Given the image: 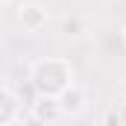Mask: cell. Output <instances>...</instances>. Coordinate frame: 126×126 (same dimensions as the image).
<instances>
[{
	"label": "cell",
	"mask_w": 126,
	"mask_h": 126,
	"mask_svg": "<svg viewBox=\"0 0 126 126\" xmlns=\"http://www.w3.org/2000/svg\"><path fill=\"white\" fill-rule=\"evenodd\" d=\"M21 111H24V106L18 103L15 91L6 88V85H0V126H12L21 117Z\"/></svg>",
	"instance_id": "obj_5"
},
{
	"label": "cell",
	"mask_w": 126,
	"mask_h": 126,
	"mask_svg": "<svg viewBox=\"0 0 126 126\" xmlns=\"http://www.w3.org/2000/svg\"><path fill=\"white\" fill-rule=\"evenodd\" d=\"M85 32H88V27H85V21L79 15H64L62 18V35H67V38H82Z\"/></svg>",
	"instance_id": "obj_6"
},
{
	"label": "cell",
	"mask_w": 126,
	"mask_h": 126,
	"mask_svg": "<svg viewBox=\"0 0 126 126\" xmlns=\"http://www.w3.org/2000/svg\"><path fill=\"white\" fill-rule=\"evenodd\" d=\"M30 117L41 120L44 126H53L56 120H59V117H62L56 97H35V103L30 106Z\"/></svg>",
	"instance_id": "obj_4"
},
{
	"label": "cell",
	"mask_w": 126,
	"mask_h": 126,
	"mask_svg": "<svg viewBox=\"0 0 126 126\" xmlns=\"http://www.w3.org/2000/svg\"><path fill=\"white\" fill-rule=\"evenodd\" d=\"M0 15H3V9H0Z\"/></svg>",
	"instance_id": "obj_11"
},
{
	"label": "cell",
	"mask_w": 126,
	"mask_h": 126,
	"mask_svg": "<svg viewBox=\"0 0 126 126\" xmlns=\"http://www.w3.org/2000/svg\"><path fill=\"white\" fill-rule=\"evenodd\" d=\"M123 44H126V27H123Z\"/></svg>",
	"instance_id": "obj_10"
},
{
	"label": "cell",
	"mask_w": 126,
	"mask_h": 126,
	"mask_svg": "<svg viewBox=\"0 0 126 126\" xmlns=\"http://www.w3.org/2000/svg\"><path fill=\"white\" fill-rule=\"evenodd\" d=\"M56 103H59L62 117H79V114L88 109V91H85L79 82H73V85H67L62 94L56 97Z\"/></svg>",
	"instance_id": "obj_2"
},
{
	"label": "cell",
	"mask_w": 126,
	"mask_h": 126,
	"mask_svg": "<svg viewBox=\"0 0 126 126\" xmlns=\"http://www.w3.org/2000/svg\"><path fill=\"white\" fill-rule=\"evenodd\" d=\"M24 126H44V123H41V120H35V117H30V114H27V120H24Z\"/></svg>",
	"instance_id": "obj_7"
},
{
	"label": "cell",
	"mask_w": 126,
	"mask_h": 126,
	"mask_svg": "<svg viewBox=\"0 0 126 126\" xmlns=\"http://www.w3.org/2000/svg\"><path fill=\"white\" fill-rule=\"evenodd\" d=\"M47 9L44 6H38V3H24L21 9H18V24L24 27V32H41L47 27Z\"/></svg>",
	"instance_id": "obj_3"
},
{
	"label": "cell",
	"mask_w": 126,
	"mask_h": 126,
	"mask_svg": "<svg viewBox=\"0 0 126 126\" xmlns=\"http://www.w3.org/2000/svg\"><path fill=\"white\" fill-rule=\"evenodd\" d=\"M73 82V64L64 56H41L30 64V85L38 97H59Z\"/></svg>",
	"instance_id": "obj_1"
},
{
	"label": "cell",
	"mask_w": 126,
	"mask_h": 126,
	"mask_svg": "<svg viewBox=\"0 0 126 126\" xmlns=\"http://www.w3.org/2000/svg\"><path fill=\"white\" fill-rule=\"evenodd\" d=\"M123 100H126V82H123Z\"/></svg>",
	"instance_id": "obj_9"
},
{
	"label": "cell",
	"mask_w": 126,
	"mask_h": 126,
	"mask_svg": "<svg viewBox=\"0 0 126 126\" xmlns=\"http://www.w3.org/2000/svg\"><path fill=\"white\" fill-rule=\"evenodd\" d=\"M9 3H12V0H0V9H3V6H9Z\"/></svg>",
	"instance_id": "obj_8"
}]
</instances>
